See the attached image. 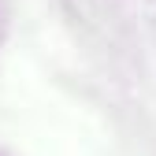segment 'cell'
Here are the masks:
<instances>
[{"mask_svg": "<svg viewBox=\"0 0 156 156\" xmlns=\"http://www.w3.org/2000/svg\"><path fill=\"white\" fill-rule=\"evenodd\" d=\"M8 34V0H0V41Z\"/></svg>", "mask_w": 156, "mask_h": 156, "instance_id": "1", "label": "cell"}, {"mask_svg": "<svg viewBox=\"0 0 156 156\" xmlns=\"http://www.w3.org/2000/svg\"><path fill=\"white\" fill-rule=\"evenodd\" d=\"M0 156H8V152H0Z\"/></svg>", "mask_w": 156, "mask_h": 156, "instance_id": "2", "label": "cell"}]
</instances>
